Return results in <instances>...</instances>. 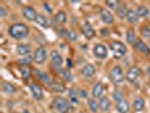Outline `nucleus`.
I'll use <instances>...</instances> for the list:
<instances>
[{
  "instance_id": "13",
  "label": "nucleus",
  "mask_w": 150,
  "mask_h": 113,
  "mask_svg": "<svg viewBox=\"0 0 150 113\" xmlns=\"http://www.w3.org/2000/svg\"><path fill=\"white\" fill-rule=\"evenodd\" d=\"M93 96L95 98L103 97V94H104V85L102 83H96L93 87Z\"/></svg>"
},
{
  "instance_id": "1",
  "label": "nucleus",
  "mask_w": 150,
  "mask_h": 113,
  "mask_svg": "<svg viewBox=\"0 0 150 113\" xmlns=\"http://www.w3.org/2000/svg\"><path fill=\"white\" fill-rule=\"evenodd\" d=\"M8 33L9 35L15 40H22V38H25L28 36L30 34V28L27 27V25L23 24V23H16V24H13L9 30H8Z\"/></svg>"
},
{
  "instance_id": "21",
  "label": "nucleus",
  "mask_w": 150,
  "mask_h": 113,
  "mask_svg": "<svg viewBox=\"0 0 150 113\" xmlns=\"http://www.w3.org/2000/svg\"><path fill=\"white\" fill-rule=\"evenodd\" d=\"M133 109L137 112H140L144 109V101H143L142 97H135L134 101H133Z\"/></svg>"
},
{
  "instance_id": "17",
  "label": "nucleus",
  "mask_w": 150,
  "mask_h": 113,
  "mask_svg": "<svg viewBox=\"0 0 150 113\" xmlns=\"http://www.w3.org/2000/svg\"><path fill=\"white\" fill-rule=\"evenodd\" d=\"M134 46H135V49H137L138 51H140V52L146 53V54H149L150 53V49L148 48V45L146 44L144 42H142L141 40H137Z\"/></svg>"
},
{
  "instance_id": "22",
  "label": "nucleus",
  "mask_w": 150,
  "mask_h": 113,
  "mask_svg": "<svg viewBox=\"0 0 150 113\" xmlns=\"http://www.w3.org/2000/svg\"><path fill=\"white\" fill-rule=\"evenodd\" d=\"M50 88L52 90H54V92H57V93H63V92H66V86L63 84L59 83V82H54V80L50 85Z\"/></svg>"
},
{
  "instance_id": "9",
  "label": "nucleus",
  "mask_w": 150,
  "mask_h": 113,
  "mask_svg": "<svg viewBox=\"0 0 150 113\" xmlns=\"http://www.w3.org/2000/svg\"><path fill=\"white\" fill-rule=\"evenodd\" d=\"M51 58H52V65L54 66V68H55L58 71H60L61 66H62V63H63V59H62L61 54L58 52V51L53 50L52 52H51Z\"/></svg>"
},
{
  "instance_id": "4",
  "label": "nucleus",
  "mask_w": 150,
  "mask_h": 113,
  "mask_svg": "<svg viewBox=\"0 0 150 113\" xmlns=\"http://www.w3.org/2000/svg\"><path fill=\"white\" fill-rule=\"evenodd\" d=\"M110 77L114 84H122L124 82V75H123V71L120 66H114L112 68V70L110 72Z\"/></svg>"
},
{
  "instance_id": "36",
  "label": "nucleus",
  "mask_w": 150,
  "mask_h": 113,
  "mask_svg": "<svg viewBox=\"0 0 150 113\" xmlns=\"http://www.w3.org/2000/svg\"><path fill=\"white\" fill-rule=\"evenodd\" d=\"M59 34H60L61 38H68V36H69V31L66 30V28H61V30L59 31Z\"/></svg>"
},
{
  "instance_id": "39",
  "label": "nucleus",
  "mask_w": 150,
  "mask_h": 113,
  "mask_svg": "<svg viewBox=\"0 0 150 113\" xmlns=\"http://www.w3.org/2000/svg\"><path fill=\"white\" fill-rule=\"evenodd\" d=\"M6 15H7V10L5 9V7L1 6V7H0V16H1V17H5Z\"/></svg>"
},
{
  "instance_id": "10",
  "label": "nucleus",
  "mask_w": 150,
  "mask_h": 113,
  "mask_svg": "<svg viewBox=\"0 0 150 113\" xmlns=\"http://www.w3.org/2000/svg\"><path fill=\"white\" fill-rule=\"evenodd\" d=\"M93 52L95 54V57L98 59H105L107 57V49L104 44H96Z\"/></svg>"
},
{
  "instance_id": "15",
  "label": "nucleus",
  "mask_w": 150,
  "mask_h": 113,
  "mask_svg": "<svg viewBox=\"0 0 150 113\" xmlns=\"http://www.w3.org/2000/svg\"><path fill=\"white\" fill-rule=\"evenodd\" d=\"M35 74L38 76V78L41 79V82H43L44 84H46V85H51L53 82V79L51 78V76L49 75V74H46V72H42V71H40L38 69H36L35 70Z\"/></svg>"
},
{
  "instance_id": "31",
  "label": "nucleus",
  "mask_w": 150,
  "mask_h": 113,
  "mask_svg": "<svg viewBox=\"0 0 150 113\" xmlns=\"http://www.w3.org/2000/svg\"><path fill=\"white\" fill-rule=\"evenodd\" d=\"M127 41H128V43H134L135 41V33L133 30H129L127 32Z\"/></svg>"
},
{
  "instance_id": "42",
  "label": "nucleus",
  "mask_w": 150,
  "mask_h": 113,
  "mask_svg": "<svg viewBox=\"0 0 150 113\" xmlns=\"http://www.w3.org/2000/svg\"><path fill=\"white\" fill-rule=\"evenodd\" d=\"M67 65H68V68H70L72 66V63H71V60L70 59H67Z\"/></svg>"
},
{
  "instance_id": "34",
  "label": "nucleus",
  "mask_w": 150,
  "mask_h": 113,
  "mask_svg": "<svg viewBox=\"0 0 150 113\" xmlns=\"http://www.w3.org/2000/svg\"><path fill=\"white\" fill-rule=\"evenodd\" d=\"M105 4H106V6H108V7L112 8V9L116 8L119 5H120V2L116 1V0H107V1H105Z\"/></svg>"
},
{
  "instance_id": "6",
  "label": "nucleus",
  "mask_w": 150,
  "mask_h": 113,
  "mask_svg": "<svg viewBox=\"0 0 150 113\" xmlns=\"http://www.w3.org/2000/svg\"><path fill=\"white\" fill-rule=\"evenodd\" d=\"M46 49H45L44 46H38V49L34 51V54H33V60L35 61L36 63L38 65H41V63H43L46 59Z\"/></svg>"
},
{
  "instance_id": "14",
  "label": "nucleus",
  "mask_w": 150,
  "mask_h": 113,
  "mask_svg": "<svg viewBox=\"0 0 150 113\" xmlns=\"http://www.w3.org/2000/svg\"><path fill=\"white\" fill-rule=\"evenodd\" d=\"M95 72H96V69L90 63H87L81 68V75L85 76V77H93L95 75Z\"/></svg>"
},
{
  "instance_id": "33",
  "label": "nucleus",
  "mask_w": 150,
  "mask_h": 113,
  "mask_svg": "<svg viewBox=\"0 0 150 113\" xmlns=\"http://www.w3.org/2000/svg\"><path fill=\"white\" fill-rule=\"evenodd\" d=\"M141 35H142L143 38H150V24L143 26L142 28H141Z\"/></svg>"
},
{
  "instance_id": "24",
  "label": "nucleus",
  "mask_w": 150,
  "mask_h": 113,
  "mask_svg": "<svg viewBox=\"0 0 150 113\" xmlns=\"http://www.w3.org/2000/svg\"><path fill=\"white\" fill-rule=\"evenodd\" d=\"M127 19H128L130 23H137L138 19H139V15L138 13L133 10V9H129L128 14H127Z\"/></svg>"
},
{
  "instance_id": "3",
  "label": "nucleus",
  "mask_w": 150,
  "mask_h": 113,
  "mask_svg": "<svg viewBox=\"0 0 150 113\" xmlns=\"http://www.w3.org/2000/svg\"><path fill=\"white\" fill-rule=\"evenodd\" d=\"M110 48L112 50L113 55L115 58H117V59L122 58L127 53V46L123 44L122 42H120V41H113L112 43H111V45H110Z\"/></svg>"
},
{
  "instance_id": "18",
  "label": "nucleus",
  "mask_w": 150,
  "mask_h": 113,
  "mask_svg": "<svg viewBox=\"0 0 150 113\" xmlns=\"http://www.w3.org/2000/svg\"><path fill=\"white\" fill-rule=\"evenodd\" d=\"M54 22L57 23V24H59V25H62V24H64V23L67 22V14L64 13V11H58L55 16H54Z\"/></svg>"
},
{
  "instance_id": "23",
  "label": "nucleus",
  "mask_w": 150,
  "mask_h": 113,
  "mask_svg": "<svg viewBox=\"0 0 150 113\" xmlns=\"http://www.w3.org/2000/svg\"><path fill=\"white\" fill-rule=\"evenodd\" d=\"M116 14L120 18H124L127 17V14H128V9H127V5L125 4H120L117 8H116Z\"/></svg>"
},
{
  "instance_id": "35",
  "label": "nucleus",
  "mask_w": 150,
  "mask_h": 113,
  "mask_svg": "<svg viewBox=\"0 0 150 113\" xmlns=\"http://www.w3.org/2000/svg\"><path fill=\"white\" fill-rule=\"evenodd\" d=\"M30 61H32V58L27 55L26 58H24V59H22V60L19 61V62H21V66H30Z\"/></svg>"
},
{
  "instance_id": "25",
  "label": "nucleus",
  "mask_w": 150,
  "mask_h": 113,
  "mask_svg": "<svg viewBox=\"0 0 150 113\" xmlns=\"http://www.w3.org/2000/svg\"><path fill=\"white\" fill-rule=\"evenodd\" d=\"M17 52L21 55H28L30 52V46L26 44H19L17 46Z\"/></svg>"
},
{
  "instance_id": "26",
  "label": "nucleus",
  "mask_w": 150,
  "mask_h": 113,
  "mask_svg": "<svg viewBox=\"0 0 150 113\" xmlns=\"http://www.w3.org/2000/svg\"><path fill=\"white\" fill-rule=\"evenodd\" d=\"M35 22L38 23L40 26H42V27H45V28H47V27H49V21H47V18H46V16L42 15V14L38 15Z\"/></svg>"
},
{
  "instance_id": "11",
  "label": "nucleus",
  "mask_w": 150,
  "mask_h": 113,
  "mask_svg": "<svg viewBox=\"0 0 150 113\" xmlns=\"http://www.w3.org/2000/svg\"><path fill=\"white\" fill-rule=\"evenodd\" d=\"M81 31H83V34L85 35V38L91 40V38L95 36V30L93 28V26L90 25L89 23H83V25L81 26Z\"/></svg>"
},
{
  "instance_id": "12",
  "label": "nucleus",
  "mask_w": 150,
  "mask_h": 113,
  "mask_svg": "<svg viewBox=\"0 0 150 113\" xmlns=\"http://www.w3.org/2000/svg\"><path fill=\"white\" fill-rule=\"evenodd\" d=\"M99 15H100V18H102V21L105 23V24H112L114 22V18H113L112 14L105 9V8H100L99 9Z\"/></svg>"
},
{
  "instance_id": "20",
  "label": "nucleus",
  "mask_w": 150,
  "mask_h": 113,
  "mask_svg": "<svg viewBox=\"0 0 150 113\" xmlns=\"http://www.w3.org/2000/svg\"><path fill=\"white\" fill-rule=\"evenodd\" d=\"M111 107V102L107 97H100L99 99V109L103 111V112H107Z\"/></svg>"
},
{
  "instance_id": "8",
  "label": "nucleus",
  "mask_w": 150,
  "mask_h": 113,
  "mask_svg": "<svg viewBox=\"0 0 150 113\" xmlns=\"http://www.w3.org/2000/svg\"><path fill=\"white\" fill-rule=\"evenodd\" d=\"M22 14L25 19L30 21V22H32V21H36V17H38L35 9L32 7V6H25V7L23 8Z\"/></svg>"
},
{
  "instance_id": "29",
  "label": "nucleus",
  "mask_w": 150,
  "mask_h": 113,
  "mask_svg": "<svg viewBox=\"0 0 150 113\" xmlns=\"http://www.w3.org/2000/svg\"><path fill=\"white\" fill-rule=\"evenodd\" d=\"M137 13H138L139 17H147L149 15V9H148L147 6H139Z\"/></svg>"
},
{
  "instance_id": "44",
  "label": "nucleus",
  "mask_w": 150,
  "mask_h": 113,
  "mask_svg": "<svg viewBox=\"0 0 150 113\" xmlns=\"http://www.w3.org/2000/svg\"><path fill=\"white\" fill-rule=\"evenodd\" d=\"M22 113H30V111H27V110H24Z\"/></svg>"
},
{
  "instance_id": "27",
  "label": "nucleus",
  "mask_w": 150,
  "mask_h": 113,
  "mask_svg": "<svg viewBox=\"0 0 150 113\" xmlns=\"http://www.w3.org/2000/svg\"><path fill=\"white\" fill-rule=\"evenodd\" d=\"M2 90H4L5 93H7V94H13V93H16L17 88L15 87V85L6 82V83L2 84Z\"/></svg>"
},
{
  "instance_id": "38",
  "label": "nucleus",
  "mask_w": 150,
  "mask_h": 113,
  "mask_svg": "<svg viewBox=\"0 0 150 113\" xmlns=\"http://www.w3.org/2000/svg\"><path fill=\"white\" fill-rule=\"evenodd\" d=\"M68 38H69V40H71V41H72V40L75 41V40H77V34H76L74 31H72V32H71V31H69V36H68Z\"/></svg>"
},
{
  "instance_id": "5",
  "label": "nucleus",
  "mask_w": 150,
  "mask_h": 113,
  "mask_svg": "<svg viewBox=\"0 0 150 113\" xmlns=\"http://www.w3.org/2000/svg\"><path fill=\"white\" fill-rule=\"evenodd\" d=\"M140 76H141V69L139 67H137V66H133V67H131L128 70L125 79L128 80L129 83H134Z\"/></svg>"
},
{
  "instance_id": "40",
  "label": "nucleus",
  "mask_w": 150,
  "mask_h": 113,
  "mask_svg": "<svg viewBox=\"0 0 150 113\" xmlns=\"http://www.w3.org/2000/svg\"><path fill=\"white\" fill-rule=\"evenodd\" d=\"M43 6H44V9H46L49 13H52V8L50 7V5H49L47 2H44V4H43Z\"/></svg>"
},
{
  "instance_id": "28",
  "label": "nucleus",
  "mask_w": 150,
  "mask_h": 113,
  "mask_svg": "<svg viewBox=\"0 0 150 113\" xmlns=\"http://www.w3.org/2000/svg\"><path fill=\"white\" fill-rule=\"evenodd\" d=\"M88 109H89L91 112H97L98 109H99V104H98L94 98L88 99Z\"/></svg>"
},
{
  "instance_id": "30",
  "label": "nucleus",
  "mask_w": 150,
  "mask_h": 113,
  "mask_svg": "<svg viewBox=\"0 0 150 113\" xmlns=\"http://www.w3.org/2000/svg\"><path fill=\"white\" fill-rule=\"evenodd\" d=\"M59 72L63 76V78H64L66 80H68V82H71V80H72V78H74L72 75H71V72H70V70H68V69H62V68H61Z\"/></svg>"
},
{
  "instance_id": "43",
  "label": "nucleus",
  "mask_w": 150,
  "mask_h": 113,
  "mask_svg": "<svg viewBox=\"0 0 150 113\" xmlns=\"http://www.w3.org/2000/svg\"><path fill=\"white\" fill-rule=\"evenodd\" d=\"M147 74L150 76V66H148V67H147Z\"/></svg>"
},
{
  "instance_id": "19",
  "label": "nucleus",
  "mask_w": 150,
  "mask_h": 113,
  "mask_svg": "<svg viewBox=\"0 0 150 113\" xmlns=\"http://www.w3.org/2000/svg\"><path fill=\"white\" fill-rule=\"evenodd\" d=\"M19 72H21V76L24 80H27L30 77V74H32V69L30 68V66H21L19 67Z\"/></svg>"
},
{
  "instance_id": "32",
  "label": "nucleus",
  "mask_w": 150,
  "mask_h": 113,
  "mask_svg": "<svg viewBox=\"0 0 150 113\" xmlns=\"http://www.w3.org/2000/svg\"><path fill=\"white\" fill-rule=\"evenodd\" d=\"M112 97H113V99L117 103V102H120V101L123 99V94H122V92H121V90H114V92H113Z\"/></svg>"
},
{
  "instance_id": "2",
  "label": "nucleus",
  "mask_w": 150,
  "mask_h": 113,
  "mask_svg": "<svg viewBox=\"0 0 150 113\" xmlns=\"http://www.w3.org/2000/svg\"><path fill=\"white\" fill-rule=\"evenodd\" d=\"M53 106L55 110H58L60 113H68L71 110V105L66 98L63 97H55L53 99Z\"/></svg>"
},
{
  "instance_id": "41",
  "label": "nucleus",
  "mask_w": 150,
  "mask_h": 113,
  "mask_svg": "<svg viewBox=\"0 0 150 113\" xmlns=\"http://www.w3.org/2000/svg\"><path fill=\"white\" fill-rule=\"evenodd\" d=\"M102 33H103V35H110V31L106 30V28H104V30H102Z\"/></svg>"
},
{
  "instance_id": "7",
  "label": "nucleus",
  "mask_w": 150,
  "mask_h": 113,
  "mask_svg": "<svg viewBox=\"0 0 150 113\" xmlns=\"http://www.w3.org/2000/svg\"><path fill=\"white\" fill-rule=\"evenodd\" d=\"M28 87H30V90L32 95H33V97L36 101H41L43 98V90L40 87V85H38L36 83H30L28 85Z\"/></svg>"
},
{
  "instance_id": "16",
  "label": "nucleus",
  "mask_w": 150,
  "mask_h": 113,
  "mask_svg": "<svg viewBox=\"0 0 150 113\" xmlns=\"http://www.w3.org/2000/svg\"><path fill=\"white\" fill-rule=\"evenodd\" d=\"M116 110L120 113H129L130 111V104H129L128 101L125 99H122L120 102L116 103Z\"/></svg>"
},
{
  "instance_id": "37",
  "label": "nucleus",
  "mask_w": 150,
  "mask_h": 113,
  "mask_svg": "<svg viewBox=\"0 0 150 113\" xmlns=\"http://www.w3.org/2000/svg\"><path fill=\"white\" fill-rule=\"evenodd\" d=\"M77 93H78V97L87 98V93H86V90H78V88H77Z\"/></svg>"
}]
</instances>
